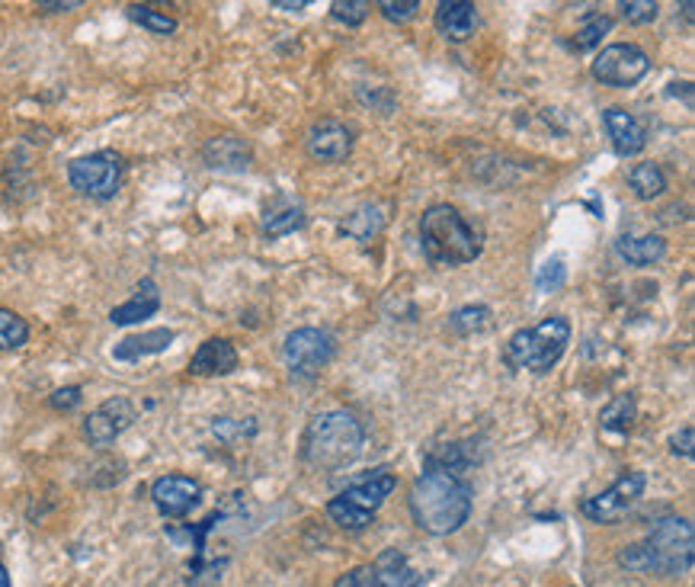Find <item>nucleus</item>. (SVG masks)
<instances>
[{"instance_id": "f257e3e1", "label": "nucleus", "mask_w": 695, "mask_h": 587, "mask_svg": "<svg viewBox=\"0 0 695 587\" xmlns=\"http://www.w3.org/2000/svg\"><path fill=\"white\" fill-rule=\"evenodd\" d=\"M407 501H410L413 524L423 533L449 536V533L462 529L464 521L471 517L474 491H471V485L464 481L459 472L426 463L423 475L413 481Z\"/></svg>"}, {"instance_id": "f03ea898", "label": "nucleus", "mask_w": 695, "mask_h": 587, "mask_svg": "<svg viewBox=\"0 0 695 587\" xmlns=\"http://www.w3.org/2000/svg\"><path fill=\"white\" fill-rule=\"evenodd\" d=\"M365 443L362 424L349 412H324L318 414L301 437V460L305 466L318 472H337L356 463Z\"/></svg>"}, {"instance_id": "7ed1b4c3", "label": "nucleus", "mask_w": 695, "mask_h": 587, "mask_svg": "<svg viewBox=\"0 0 695 587\" xmlns=\"http://www.w3.org/2000/svg\"><path fill=\"white\" fill-rule=\"evenodd\" d=\"M423 257L436 267H462L481 254V235L452 206H430L420 219Z\"/></svg>"}, {"instance_id": "20e7f679", "label": "nucleus", "mask_w": 695, "mask_h": 587, "mask_svg": "<svg viewBox=\"0 0 695 587\" xmlns=\"http://www.w3.org/2000/svg\"><path fill=\"white\" fill-rule=\"evenodd\" d=\"M571 344V321L561 315H551L538 321L535 328L517 331L507 347H504V363L510 369H529V372H548Z\"/></svg>"}, {"instance_id": "39448f33", "label": "nucleus", "mask_w": 695, "mask_h": 587, "mask_svg": "<svg viewBox=\"0 0 695 587\" xmlns=\"http://www.w3.org/2000/svg\"><path fill=\"white\" fill-rule=\"evenodd\" d=\"M398 488V478L388 469L369 472L362 478H356L352 485H347V491H340L337 498H331L327 514L331 521L340 529L359 533L372 524L375 511L385 504V498H392V491Z\"/></svg>"}, {"instance_id": "423d86ee", "label": "nucleus", "mask_w": 695, "mask_h": 587, "mask_svg": "<svg viewBox=\"0 0 695 587\" xmlns=\"http://www.w3.org/2000/svg\"><path fill=\"white\" fill-rule=\"evenodd\" d=\"M650 559V572L660 575H686L693 568V524L686 517H663L647 533V542H641Z\"/></svg>"}, {"instance_id": "0eeeda50", "label": "nucleus", "mask_w": 695, "mask_h": 587, "mask_svg": "<svg viewBox=\"0 0 695 587\" xmlns=\"http://www.w3.org/2000/svg\"><path fill=\"white\" fill-rule=\"evenodd\" d=\"M67 180L80 196L107 203L122 186V158L116 151H94V155L74 158L67 164Z\"/></svg>"}, {"instance_id": "6e6552de", "label": "nucleus", "mask_w": 695, "mask_h": 587, "mask_svg": "<svg viewBox=\"0 0 695 587\" xmlns=\"http://www.w3.org/2000/svg\"><path fill=\"white\" fill-rule=\"evenodd\" d=\"M331 356H334V338L321 328H298L283 344V359L291 376L298 379L318 376L331 363Z\"/></svg>"}, {"instance_id": "1a4fd4ad", "label": "nucleus", "mask_w": 695, "mask_h": 587, "mask_svg": "<svg viewBox=\"0 0 695 587\" xmlns=\"http://www.w3.org/2000/svg\"><path fill=\"white\" fill-rule=\"evenodd\" d=\"M589 71L606 87H635L637 81L650 71V59H647L644 49H637L632 42H616V46H606L593 59Z\"/></svg>"}, {"instance_id": "9d476101", "label": "nucleus", "mask_w": 695, "mask_h": 587, "mask_svg": "<svg viewBox=\"0 0 695 587\" xmlns=\"http://www.w3.org/2000/svg\"><path fill=\"white\" fill-rule=\"evenodd\" d=\"M644 485H647L644 472H625V475H622L616 485H609L603 494L586 498V501L580 504V511H583L593 524H616V521H622V517L632 511V504L641 498Z\"/></svg>"}, {"instance_id": "9b49d317", "label": "nucleus", "mask_w": 695, "mask_h": 587, "mask_svg": "<svg viewBox=\"0 0 695 587\" xmlns=\"http://www.w3.org/2000/svg\"><path fill=\"white\" fill-rule=\"evenodd\" d=\"M138 417V408L132 405V399L125 395H116L110 402H103L97 412L87 414L84 420V437L90 447H110L116 440L119 433H125Z\"/></svg>"}, {"instance_id": "f8f14e48", "label": "nucleus", "mask_w": 695, "mask_h": 587, "mask_svg": "<svg viewBox=\"0 0 695 587\" xmlns=\"http://www.w3.org/2000/svg\"><path fill=\"white\" fill-rule=\"evenodd\" d=\"M305 148L318 164H344L352 151V132L337 119H318L305 135Z\"/></svg>"}, {"instance_id": "ddd939ff", "label": "nucleus", "mask_w": 695, "mask_h": 587, "mask_svg": "<svg viewBox=\"0 0 695 587\" xmlns=\"http://www.w3.org/2000/svg\"><path fill=\"white\" fill-rule=\"evenodd\" d=\"M151 498L164 517H186L199 504L202 485L189 475H164L151 485Z\"/></svg>"}, {"instance_id": "4468645a", "label": "nucleus", "mask_w": 695, "mask_h": 587, "mask_svg": "<svg viewBox=\"0 0 695 587\" xmlns=\"http://www.w3.org/2000/svg\"><path fill=\"white\" fill-rule=\"evenodd\" d=\"M603 125H606V135H609L616 155L635 158V155L644 151V145H647V129H644L629 110H619V107L606 110V113H603Z\"/></svg>"}, {"instance_id": "2eb2a0df", "label": "nucleus", "mask_w": 695, "mask_h": 587, "mask_svg": "<svg viewBox=\"0 0 695 587\" xmlns=\"http://www.w3.org/2000/svg\"><path fill=\"white\" fill-rule=\"evenodd\" d=\"M237 369V351L225 338H209L199 344V351L189 359L193 376H228Z\"/></svg>"}, {"instance_id": "dca6fc26", "label": "nucleus", "mask_w": 695, "mask_h": 587, "mask_svg": "<svg viewBox=\"0 0 695 587\" xmlns=\"http://www.w3.org/2000/svg\"><path fill=\"white\" fill-rule=\"evenodd\" d=\"M158 308H161V290H158V283H154L151 277H145V280H138L135 295L110 311V321L119 325V328H125V325H138V321L151 318Z\"/></svg>"}, {"instance_id": "f3484780", "label": "nucleus", "mask_w": 695, "mask_h": 587, "mask_svg": "<svg viewBox=\"0 0 695 587\" xmlns=\"http://www.w3.org/2000/svg\"><path fill=\"white\" fill-rule=\"evenodd\" d=\"M474 23H477V7L471 0H443L436 7V29L452 42H464L474 33Z\"/></svg>"}, {"instance_id": "a211bd4d", "label": "nucleus", "mask_w": 695, "mask_h": 587, "mask_svg": "<svg viewBox=\"0 0 695 587\" xmlns=\"http://www.w3.org/2000/svg\"><path fill=\"white\" fill-rule=\"evenodd\" d=\"M372 572H375V585L378 587H420L426 582V575L410 568V562H407L401 549L378 552V559L372 562Z\"/></svg>"}, {"instance_id": "6ab92c4d", "label": "nucleus", "mask_w": 695, "mask_h": 587, "mask_svg": "<svg viewBox=\"0 0 695 587\" xmlns=\"http://www.w3.org/2000/svg\"><path fill=\"white\" fill-rule=\"evenodd\" d=\"M202 158L212 171H247L250 164V148L234 138V135H222V138H212L206 148H202Z\"/></svg>"}, {"instance_id": "aec40b11", "label": "nucleus", "mask_w": 695, "mask_h": 587, "mask_svg": "<svg viewBox=\"0 0 695 587\" xmlns=\"http://www.w3.org/2000/svg\"><path fill=\"white\" fill-rule=\"evenodd\" d=\"M174 331L171 328H154V331H141V334H132L125 341H119L113 347V356L122 359V363H135L141 356H154V353H164L171 344H174Z\"/></svg>"}, {"instance_id": "412c9836", "label": "nucleus", "mask_w": 695, "mask_h": 587, "mask_svg": "<svg viewBox=\"0 0 695 587\" xmlns=\"http://www.w3.org/2000/svg\"><path fill=\"white\" fill-rule=\"evenodd\" d=\"M616 254L629 267H650L660 264L667 254V241L660 235H622L616 241Z\"/></svg>"}, {"instance_id": "4be33fe9", "label": "nucleus", "mask_w": 695, "mask_h": 587, "mask_svg": "<svg viewBox=\"0 0 695 587\" xmlns=\"http://www.w3.org/2000/svg\"><path fill=\"white\" fill-rule=\"evenodd\" d=\"M382 212H385V209H382V206H372V203H369V206H359L352 216L344 219L340 229H344L347 235L356 237V241H369V237H375L385 229V216H382Z\"/></svg>"}, {"instance_id": "5701e85b", "label": "nucleus", "mask_w": 695, "mask_h": 587, "mask_svg": "<svg viewBox=\"0 0 695 587\" xmlns=\"http://www.w3.org/2000/svg\"><path fill=\"white\" fill-rule=\"evenodd\" d=\"M629 183H632L637 199H657L667 189V176L660 171V164H654V161L635 164L632 174H629Z\"/></svg>"}, {"instance_id": "b1692460", "label": "nucleus", "mask_w": 695, "mask_h": 587, "mask_svg": "<svg viewBox=\"0 0 695 587\" xmlns=\"http://www.w3.org/2000/svg\"><path fill=\"white\" fill-rule=\"evenodd\" d=\"M29 341V325L10 311V308H0V351H16Z\"/></svg>"}, {"instance_id": "393cba45", "label": "nucleus", "mask_w": 695, "mask_h": 587, "mask_svg": "<svg viewBox=\"0 0 695 587\" xmlns=\"http://www.w3.org/2000/svg\"><path fill=\"white\" fill-rule=\"evenodd\" d=\"M128 20H135L138 26H145V29L154 33V36H171V33H176L174 16L158 13V10H151V7H145V3H132V7H128Z\"/></svg>"}, {"instance_id": "a878e982", "label": "nucleus", "mask_w": 695, "mask_h": 587, "mask_svg": "<svg viewBox=\"0 0 695 587\" xmlns=\"http://www.w3.org/2000/svg\"><path fill=\"white\" fill-rule=\"evenodd\" d=\"M635 420V399L632 395H619L616 402H609L603 414H599V424L606 430H629Z\"/></svg>"}, {"instance_id": "bb28decb", "label": "nucleus", "mask_w": 695, "mask_h": 587, "mask_svg": "<svg viewBox=\"0 0 695 587\" xmlns=\"http://www.w3.org/2000/svg\"><path fill=\"white\" fill-rule=\"evenodd\" d=\"M305 225V212L298 209V206H286V209H273V212H266V219H263V232L270 237H283L295 232V229H301Z\"/></svg>"}, {"instance_id": "cd10ccee", "label": "nucleus", "mask_w": 695, "mask_h": 587, "mask_svg": "<svg viewBox=\"0 0 695 587\" xmlns=\"http://www.w3.org/2000/svg\"><path fill=\"white\" fill-rule=\"evenodd\" d=\"M487 325H491V308H487V305H464V308H459V311L452 315V328H456L462 338L484 331Z\"/></svg>"}, {"instance_id": "c85d7f7f", "label": "nucleus", "mask_w": 695, "mask_h": 587, "mask_svg": "<svg viewBox=\"0 0 695 587\" xmlns=\"http://www.w3.org/2000/svg\"><path fill=\"white\" fill-rule=\"evenodd\" d=\"M609 29H612V16H603V13L589 16V20H586V26L578 29L574 49H578V52H589V49H596V46L603 42V33H609Z\"/></svg>"}, {"instance_id": "c756f323", "label": "nucleus", "mask_w": 695, "mask_h": 587, "mask_svg": "<svg viewBox=\"0 0 695 587\" xmlns=\"http://www.w3.org/2000/svg\"><path fill=\"white\" fill-rule=\"evenodd\" d=\"M331 16L344 26H359L369 16V3L365 0H334L331 3Z\"/></svg>"}, {"instance_id": "7c9ffc66", "label": "nucleus", "mask_w": 695, "mask_h": 587, "mask_svg": "<svg viewBox=\"0 0 695 587\" xmlns=\"http://www.w3.org/2000/svg\"><path fill=\"white\" fill-rule=\"evenodd\" d=\"M378 10L388 23H410L420 10V0H378Z\"/></svg>"}, {"instance_id": "2f4dec72", "label": "nucleus", "mask_w": 695, "mask_h": 587, "mask_svg": "<svg viewBox=\"0 0 695 587\" xmlns=\"http://www.w3.org/2000/svg\"><path fill=\"white\" fill-rule=\"evenodd\" d=\"M622 16L629 23H654L657 20V3L654 0H625L622 3Z\"/></svg>"}, {"instance_id": "473e14b6", "label": "nucleus", "mask_w": 695, "mask_h": 587, "mask_svg": "<svg viewBox=\"0 0 695 587\" xmlns=\"http://www.w3.org/2000/svg\"><path fill=\"white\" fill-rule=\"evenodd\" d=\"M538 290L542 293H551V290H558L561 283H564V260L561 257H555V260H548L545 267H542V273H538Z\"/></svg>"}, {"instance_id": "72a5a7b5", "label": "nucleus", "mask_w": 695, "mask_h": 587, "mask_svg": "<svg viewBox=\"0 0 695 587\" xmlns=\"http://www.w3.org/2000/svg\"><path fill=\"white\" fill-rule=\"evenodd\" d=\"M619 565H622V568H632V572H650L647 549H644V546H625V549L619 552Z\"/></svg>"}, {"instance_id": "f704fd0d", "label": "nucleus", "mask_w": 695, "mask_h": 587, "mask_svg": "<svg viewBox=\"0 0 695 587\" xmlns=\"http://www.w3.org/2000/svg\"><path fill=\"white\" fill-rule=\"evenodd\" d=\"M334 587H378V585H375V572H372V565H359V568H352V572H347V575H340Z\"/></svg>"}, {"instance_id": "c9c22d12", "label": "nucleus", "mask_w": 695, "mask_h": 587, "mask_svg": "<svg viewBox=\"0 0 695 587\" xmlns=\"http://www.w3.org/2000/svg\"><path fill=\"white\" fill-rule=\"evenodd\" d=\"M49 402H52V408H55V412H71V408H77V405L84 402L80 386H64V389H59Z\"/></svg>"}, {"instance_id": "e433bc0d", "label": "nucleus", "mask_w": 695, "mask_h": 587, "mask_svg": "<svg viewBox=\"0 0 695 587\" xmlns=\"http://www.w3.org/2000/svg\"><path fill=\"white\" fill-rule=\"evenodd\" d=\"M693 437L695 433H693V427H690V424H686L680 433H673V440H670V443H673V453H677V456H686V460H693L695 456Z\"/></svg>"}, {"instance_id": "4c0bfd02", "label": "nucleus", "mask_w": 695, "mask_h": 587, "mask_svg": "<svg viewBox=\"0 0 695 587\" xmlns=\"http://www.w3.org/2000/svg\"><path fill=\"white\" fill-rule=\"evenodd\" d=\"M39 10H49V13H67V10H80V0H64V3H39Z\"/></svg>"}, {"instance_id": "58836bf2", "label": "nucleus", "mask_w": 695, "mask_h": 587, "mask_svg": "<svg viewBox=\"0 0 695 587\" xmlns=\"http://www.w3.org/2000/svg\"><path fill=\"white\" fill-rule=\"evenodd\" d=\"M273 7H276V10H286V13H298V10L308 7V0H295V3H289V0H273Z\"/></svg>"}, {"instance_id": "ea45409f", "label": "nucleus", "mask_w": 695, "mask_h": 587, "mask_svg": "<svg viewBox=\"0 0 695 587\" xmlns=\"http://www.w3.org/2000/svg\"><path fill=\"white\" fill-rule=\"evenodd\" d=\"M0 587H13L10 585V575H7V568L0 565Z\"/></svg>"}]
</instances>
